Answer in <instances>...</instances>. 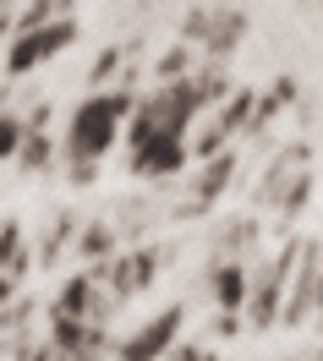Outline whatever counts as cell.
Listing matches in <instances>:
<instances>
[{
  "mask_svg": "<svg viewBox=\"0 0 323 361\" xmlns=\"http://www.w3.org/2000/svg\"><path fill=\"white\" fill-rule=\"evenodd\" d=\"M126 115H132L126 93H99V99H88L83 110L71 115V159H77V170H88L93 159H104V148L116 142V126Z\"/></svg>",
  "mask_w": 323,
  "mask_h": 361,
  "instance_id": "obj_1",
  "label": "cell"
},
{
  "mask_svg": "<svg viewBox=\"0 0 323 361\" xmlns=\"http://www.w3.org/2000/svg\"><path fill=\"white\" fill-rule=\"evenodd\" d=\"M71 17H61V23H44V27H33V33H17L11 39V55H6V71L11 77H23V71H33L39 61H49L55 49H66L71 44Z\"/></svg>",
  "mask_w": 323,
  "mask_h": 361,
  "instance_id": "obj_2",
  "label": "cell"
},
{
  "mask_svg": "<svg viewBox=\"0 0 323 361\" xmlns=\"http://www.w3.org/2000/svg\"><path fill=\"white\" fill-rule=\"evenodd\" d=\"M176 329H181V307H170V312H159L148 329H138V334L121 345V356H126V361H159L164 345L176 339Z\"/></svg>",
  "mask_w": 323,
  "mask_h": 361,
  "instance_id": "obj_3",
  "label": "cell"
},
{
  "mask_svg": "<svg viewBox=\"0 0 323 361\" xmlns=\"http://www.w3.org/2000/svg\"><path fill=\"white\" fill-rule=\"evenodd\" d=\"M186 164V137H148L142 148H132V170L138 176H170Z\"/></svg>",
  "mask_w": 323,
  "mask_h": 361,
  "instance_id": "obj_4",
  "label": "cell"
},
{
  "mask_svg": "<svg viewBox=\"0 0 323 361\" xmlns=\"http://www.w3.org/2000/svg\"><path fill=\"white\" fill-rule=\"evenodd\" d=\"M214 295H219V307H225V312H236V307H241V301H247V274L236 269H219L214 274Z\"/></svg>",
  "mask_w": 323,
  "mask_h": 361,
  "instance_id": "obj_5",
  "label": "cell"
},
{
  "mask_svg": "<svg viewBox=\"0 0 323 361\" xmlns=\"http://www.w3.org/2000/svg\"><path fill=\"white\" fill-rule=\"evenodd\" d=\"M23 121H17V115H0V159H11L17 154V148H23Z\"/></svg>",
  "mask_w": 323,
  "mask_h": 361,
  "instance_id": "obj_6",
  "label": "cell"
},
{
  "mask_svg": "<svg viewBox=\"0 0 323 361\" xmlns=\"http://www.w3.org/2000/svg\"><path fill=\"white\" fill-rule=\"evenodd\" d=\"M225 176H231V159H214V164H208V176L197 180V197H214V192L225 186Z\"/></svg>",
  "mask_w": 323,
  "mask_h": 361,
  "instance_id": "obj_7",
  "label": "cell"
},
{
  "mask_svg": "<svg viewBox=\"0 0 323 361\" xmlns=\"http://www.w3.org/2000/svg\"><path fill=\"white\" fill-rule=\"evenodd\" d=\"M23 159H28V164H44V142L33 137V142H28V148H23Z\"/></svg>",
  "mask_w": 323,
  "mask_h": 361,
  "instance_id": "obj_8",
  "label": "cell"
},
{
  "mask_svg": "<svg viewBox=\"0 0 323 361\" xmlns=\"http://www.w3.org/2000/svg\"><path fill=\"white\" fill-rule=\"evenodd\" d=\"M0 295H6V279H0Z\"/></svg>",
  "mask_w": 323,
  "mask_h": 361,
  "instance_id": "obj_9",
  "label": "cell"
}]
</instances>
